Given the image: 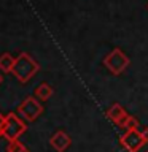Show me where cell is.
Masks as SVG:
<instances>
[{"instance_id":"ba28073f","label":"cell","mask_w":148,"mask_h":152,"mask_svg":"<svg viewBox=\"0 0 148 152\" xmlns=\"http://www.w3.org/2000/svg\"><path fill=\"white\" fill-rule=\"evenodd\" d=\"M14 60L10 54H3L2 57H0V68H2L3 71H10L13 70V65H14Z\"/></svg>"},{"instance_id":"4fadbf2b","label":"cell","mask_w":148,"mask_h":152,"mask_svg":"<svg viewBox=\"0 0 148 152\" xmlns=\"http://www.w3.org/2000/svg\"><path fill=\"white\" fill-rule=\"evenodd\" d=\"M0 81H2V76H0Z\"/></svg>"},{"instance_id":"277c9868","label":"cell","mask_w":148,"mask_h":152,"mask_svg":"<svg viewBox=\"0 0 148 152\" xmlns=\"http://www.w3.org/2000/svg\"><path fill=\"white\" fill-rule=\"evenodd\" d=\"M19 111L24 114V117H26V119H29V121H33V119H35L38 114L41 113V106H40V103L35 102L33 98H27L26 103H24L21 108H19Z\"/></svg>"},{"instance_id":"3957f363","label":"cell","mask_w":148,"mask_h":152,"mask_svg":"<svg viewBox=\"0 0 148 152\" xmlns=\"http://www.w3.org/2000/svg\"><path fill=\"white\" fill-rule=\"evenodd\" d=\"M143 142H145V140L137 130H127L126 135L121 136V144L131 152H137L143 146Z\"/></svg>"},{"instance_id":"8992f818","label":"cell","mask_w":148,"mask_h":152,"mask_svg":"<svg viewBox=\"0 0 148 152\" xmlns=\"http://www.w3.org/2000/svg\"><path fill=\"white\" fill-rule=\"evenodd\" d=\"M51 144H53L54 149L62 152V151H65L67 147L70 146V138H69V135H65L64 132H57L56 135L51 138Z\"/></svg>"},{"instance_id":"9c48e42d","label":"cell","mask_w":148,"mask_h":152,"mask_svg":"<svg viewBox=\"0 0 148 152\" xmlns=\"http://www.w3.org/2000/svg\"><path fill=\"white\" fill-rule=\"evenodd\" d=\"M37 95L41 100H46L51 95V87L48 84H40V86H38V89H37Z\"/></svg>"},{"instance_id":"7c38bea8","label":"cell","mask_w":148,"mask_h":152,"mask_svg":"<svg viewBox=\"0 0 148 152\" xmlns=\"http://www.w3.org/2000/svg\"><path fill=\"white\" fill-rule=\"evenodd\" d=\"M140 135H142V138H143V140H145V142H147V141H148V128H145V130H143Z\"/></svg>"},{"instance_id":"5bb4252c","label":"cell","mask_w":148,"mask_h":152,"mask_svg":"<svg viewBox=\"0 0 148 152\" xmlns=\"http://www.w3.org/2000/svg\"><path fill=\"white\" fill-rule=\"evenodd\" d=\"M147 152H148V151H147Z\"/></svg>"},{"instance_id":"7a4b0ae2","label":"cell","mask_w":148,"mask_h":152,"mask_svg":"<svg viewBox=\"0 0 148 152\" xmlns=\"http://www.w3.org/2000/svg\"><path fill=\"white\" fill-rule=\"evenodd\" d=\"M104 64L108 66L112 73L119 75V73H123V70L127 66L129 59L123 54L121 49H113V51L104 59Z\"/></svg>"},{"instance_id":"30bf717a","label":"cell","mask_w":148,"mask_h":152,"mask_svg":"<svg viewBox=\"0 0 148 152\" xmlns=\"http://www.w3.org/2000/svg\"><path fill=\"white\" fill-rule=\"evenodd\" d=\"M121 125L124 128H127V130H137V121L132 116H129V114H127V117L124 119V122L121 124Z\"/></svg>"},{"instance_id":"8fae6325","label":"cell","mask_w":148,"mask_h":152,"mask_svg":"<svg viewBox=\"0 0 148 152\" xmlns=\"http://www.w3.org/2000/svg\"><path fill=\"white\" fill-rule=\"evenodd\" d=\"M8 152H27V149L24 147L21 142H18V141H14V142H11L10 144V147H8Z\"/></svg>"},{"instance_id":"52a82bcc","label":"cell","mask_w":148,"mask_h":152,"mask_svg":"<svg viewBox=\"0 0 148 152\" xmlns=\"http://www.w3.org/2000/svg\"><path fill=\"white\" fill-rule=\"evenodd\" d=\"M108 117L112 119L115 124H119V125H121L124 122V119L127 117V114L124 113V109L119 106V104H113V106L108 109Z\"/></svg>"},{"instance_id":"6da1fadb","label":"cell","mask_w":148,"mask_h":152,"mask_svg":"<svg viewBox=\"0 0 148 152\" xmlns=\"http://www.w3.org/2000/svg\"><path fill=\"white\" fill-rule=\"evenodd\" d=\"M37 70H38L37 62L27 54H21L16 60H14V65H13V73L18 76L19 81L30 79L32 75L35 73Z\"/></svg>"},{"instance_id":"5b68a950","label":"cell","mask_w":148,"mask_h":152,"mask_svg":"<svg viewBox=\"0 0 148 152\" xmlns=\"http://www.w3.org/2000/svg\"><path fill=\"white\" fill-rule=\"evenodd\" d=\"M3 132L7 133V136L10 138V140H14L19 133L24 132V124L19 122L14 116H11V117H10V122L5 124V130Z\"/></svg>"}]
</instances>
